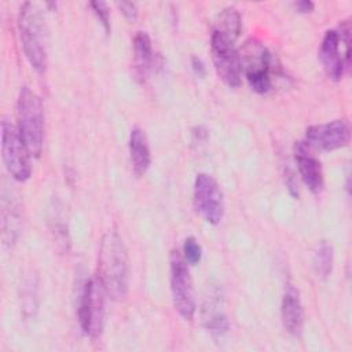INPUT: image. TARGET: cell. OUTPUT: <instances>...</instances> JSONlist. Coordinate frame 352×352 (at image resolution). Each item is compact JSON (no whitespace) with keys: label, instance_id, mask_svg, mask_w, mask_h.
<instances>
[{"label":"cell","instance_id":"6da1fadb","mask_svg":"<svg viewBox=\"0 0 352 352\" xmlns=\"http://www.w3.org/2000/svg\"><path fill=\"white\" fill-rule=\"evenodd\" d=\"M98 279L107 297L121 300L129 285V258L122 238L109 230L100 239L98 252Z\"/></svg>","mask_w":352,"mask_h":352},{"label":"cell","instance_id":"7a4b0ae2","mask_svg":"<svg viewBox=\"0 0 352 352\" xmlns=\"http://www.w3.org/2000/svg\"><path fill=\"white\" fill-rule=\"evenodd\" d=\"M18 32L28 62L37 73H44L47 69L48 29L44 12L38 4L26 1L21 6Z\"/></svg>","mask_w":352,"mask_h":352},{"label":"cell","instance_id":"3957f363","mask_svg":"<svg viewBox=\"0 0 352 352\" xmlns=\"http://www.w3.org/2000/svg\"><path fill=\"white\" fill-rule=\"evenodd\" d=\"M18 131L32 157L38 158L44 146L43 102L30 88L22 87L16 99Z\"/></svg>","mask_w":352,"mask_h":352},{"label":"cell","instance_id":"277c9868","mask_svg":"<svg viewBox=\"0 0 352 352\" xmlns=\"http://www.w3.org/2000/svg\"><path fill=\"white\" fill-rule=\"evenodd\" d=\"M319 60L331 80L342 78L351 62V25L348 21H342L338 29L324 33L319 47Z\"/></svg>","mask_w":352,"mask_h":352},{"label":"cell","instance_id":"5b68a950","mask_svg":"<svg viewBox=\"0 0 352 352\" xmlns=\"http://www.w3.org/2000/svg\"><path fill=\"white\" fill-rule=\"evenodd\" d=\"M242 73L253 91L267 94L272 88L274 59L270 50L258 40L249 38L241 50Z\"/></svg>","mask_w":352,"mask_h":352},{"label":"cell","instance_id":"8992f818","mask_svg":"<svg viewBox=\"0 0 352 352\" xmlns=\"http://www.w3.org/2000/svg\"><path fill=\"white\" fill-rule=\"evenodd\" d=\"M170 293L173 300V307L177 314L186 319L191 320L195 315V293L192 286V279L187 261L179 250H172L170 253Z\"/></svg>","mask_w":352,"mask_h":352},{"label":"cell","instance_id":"52a82bcc","mask_svg":"<svg viewBox=\"0 0 352 352\" xmlns=\"http://www.w3.org/2000/svg\"><path fill=\"white\" fill-rule=\"evenodd\" d=\"M1 157L10 175L18 182H26L32 175L30 153L18 131L8 120L1 122Z\"/></svg>","mask_w":352,"mask_h":352},{"label":"cell","instance_id":"ba28073f","mask_svg":"<svg viewBox=\"0 0 352 352\" xmlns=\"http://www.w3.org/2000/svg\"><path fill=\"white\" fill-rule=\"evenodd\" d=\"M104 290L99 279H88L81 290L78 301V323L84 334L100 336L104 324Z\"/></svg>","mask_w":352,"mask_h":352},{"label":"cell","instance_id":"9c48e42d","mask_svg":"<svg viewBox=\"0 0 352 352\" xmlns=\"http://www.w3.org/2000/svg\"><path fill=\"white\" fill-rule=\"evenodd\" d=\"M210 51L217 76L228 87H238L242 77V63L239 51L235 48V40L213 30Z\"/></svg>","mask_w":352,"mask_h":352},{"label":"cell","instance_id":"30bf717a","mask_svg":"<svg viewBox=\"0 0 352 352\" xmlns=\"http://www.w3.org/2000/svg\"><path fill=\"white\" fill-rule=\"evenodd\" d=\"M194 206L197 213L209 224H219L224 216L223 192L216 179L208 173H198L194 182Z\"/></svg>","mask_w":352,"mask_h":352},{"label":"cell","instance_id":"8fae6325","mask_svg":"<svg viewBox=\"0 0 352 352\" xmlns=\"http://www.w3.org/2000/svg\"><path fill=\"white\" fill-rule=\"evenodd\" d=\"M349 139V124L344 118L311 125L305 131V143L311 148H319L326 151L337 150L348 146Z\"/></svg>","mask_w":352,"mask_h":352},{"label":"cell","instance_id":"7c38bea8","mask_svg":"<svg viewBox=\"0 0 352 352\" xmlns=\"http://www.w3.org/2000/svg\"><path fill=\"white\" fill-rule=\"evenodd\" d=\"M294 158L304 184L311 192L319 194L324 186L320 161L311 153V147L305 142L294 144Z\"/></svg>","mask_w":352,"mask_h":352},{"label":"cell","instance_id":"4fadbf2b","mask_svg":"<svg viewBox=\"0 0 352 352\" xmlns=\"http://www.w3.org/2000/svg\"><path fill=\"white\" fill-rule=\"evenodd\" d=\"M22 228V206L12 191H1V241L4 248L15 245Z\"/></svg>","mask_w":352,"mask_h":352},{"label":"cell","instance_id":"5bb4252c","mask_svg":"<svg viewBox=\"0 0 352 352\" xmlns=\"http://www.w3.org/2000/svg\"><path fill=\"white\" fill-rule=\"evenodd\" d=\"M280 314L285 330L292 336H300L304 324V309L298 290L292 285H287L285 289Z\"/></svg>","mask_w":352,"mask_h":352},{"label":"cell","instance_id":"9a60e30c","mask_svg":"<svg viewBox=\"0 0 352 352\" xmlns=\"http://www.w3.org/2000/svg\"><path fill=\"white\" fill-rule=\"evenodd\" d=\"M202 319L206 330L214 340H221L230 330V322L219 296L208 298L202 309Z\"/></svg>","mask_w":352,"mask_h":352},{"label":"cell","instance_id":"2e32d148","mask_svg":"<svg viewBox=\"0 0 352 352\" xmlns=\"http://www.w3.org/2000/svg\"><path fill=\"white\" fill-rule=\"evenodd\" d=\"M129 157L133 172L138 176H143L151 164V154L146 133L138 126L132 128L129 135Z\"/></svg>","mask_w":352,"mask_h":352},{"label":"cell","instance_id":"e0dca14e","mask_svg":"<svg viewBox=\"0 0 352 352\" xmlns=\"http://www.w3.org/2000/svg\"><path fill=\"white\" fill-rule=\"evenodd\" d=\"M154 52L151 38L146 32H136L133 37V66L135 73L140 80L147 78L153 70Z\"/></svg>","mask_w":352,"mask_h":352},{"label":"cell","instance_id":"ac0fdd59","mask_svg":"<svg viewBox=\"0 0 352 352\" xmlns=\"http://www.w3.org/2000/svg\"><path fill=\"white\" fill-rule=\"evenodd\" d=\"M213 30L236 41V38L239 37L241 30H242V19H241L239 12L234 7L224 8L219 14V16L214 22Z\"/></svg>","mask_w":352,"mask_h":352},{"label":"cell","instance_id":"d6986e66","mask_svg":"<svg viewBox=\"0 0 352 352\" xmlns=\"http://www.w3.org/2000/svg\"><path fill=\"white\" fill-rule=\"evenodd\" d=\"M333 263H334V253L333 246L329 243V241H320L316 245L315 253H314V267L319 278L327 279L333 271Z\"/></svg>","mask_w":352,"mask_h":352},{"label":"cell","instance_id":"ffe728a7","mask_svg":"<svg viewBox=\"0 0 352 352\" xmlns=\"http://www.w3.org/2000/svg\"><path fill=\"white\" fill-rule=\"evenodd\" d=\"M182 254L184 257V260L191 264V265H195L201 261V257H202V248L201 245L198 243V241L194 238V236H188L184 239V243H183V250H182Z\"/></svg>","mask_w":352,"mask_h":352},{"label":"cell","instance_id":"44dd1931","mask_svg":"<svg viewBox=\"0 0 352 352\" xmlns=\"http://www.w3.org/2000/svg\"><path fill=\"white\" fill-rule=\"evenodd\" d=\"M89 6L94 10L98 19L100 21L102 26L104 28V32L110 33V29H111L110 28V11H109L107 3H104V1H91Z\"/></svg>","mask_w":352,"mask_h":352},{"label":"cell","instance_id":"7402d4cb","mask_svg":"<svg viewBox=\"0 0 352 352\" xmlns=\"http://www.w3.org/2000/svg\"><path fill=\"white\" fill-rule=\"evenodd\" d=\"M117 7L120 8L121 14L129 19V21H135L136 16H138V8H136V4L132 3V1H121V3H117Z\"/></svg>","mask_w":352,"mask_h":352},{"label":"cell","instance_id":"603a6c76","mask_svg":"<svg viewBox=\"0 0 352 352\" xmlns=\"http://www.w3.org/2000/svg\"><path fill=\"white\" fill-rule=\"evenodd\" d=\"M191 66H192L194 73H195L198 77H204V76H205L206 67H205L202 59H199V58H197V56H192V58H191Z\"/></svg>","mask_w":352,"mask_h":352},{"label":"cell","instance_id":"cb8c5ba5","mask_svg":"<svg viewBox=\"0 0 352 352\" xmlns=\"http://www.w3.org/2000/svg\"><path fill=\"white\" fill-rule=\"evenodd\" d=\"M294 7L300 11V12H311L314 10V3L309 0H301V1H296Z\"/></svg>","mask_w":352,"mask_h":352}]
</instances>
